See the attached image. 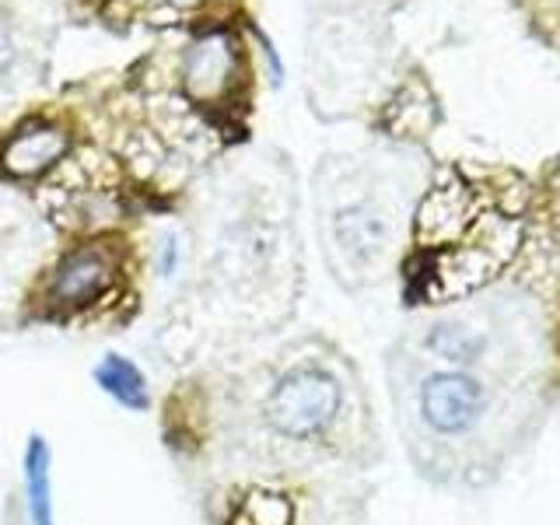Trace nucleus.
Here are the masks:
<instances>
[{
    "label": "nucleus",
    "mask_w": 560,
    "mask_h": 525,
    "mask_svg": "<svg viewBox=\"0 0 560 525\" xmlns=\"http://www.w3.org/2000/svg\"><path fill=\"white\" fill-rule=\"evenodd\" d=\"M95 382L105 396H113L119 407L127 410H137L144 413L151 407V389H148V378L144 372L122 354H105L98 364H95Z\"/></svg>",
    "instance_id": "8"
},
{
    "label": "nucleus",
    "mask_w": 560,
    "mask_h": 525,
    "mask_svg": "<svg viewBox=\"0 0 560 525\" xmlns=\"http://www.w3.org/2000/svg\"><path fill=\"white\" fill-rule=\"evenodd\" d=\"M14 60H18V46H14L11 35L0 28V81L8 78V70L14 67Z\"/></svg>",
    "instance_id": "9"
},
{
    "label": "nucleus",
    "mask_w": 560,
    "mask_h": 525,
    "mask_svg": "<svg viewBox=\"0 0 560 525\" xmlns=\"http://www.w3.org/2000/svg\"><path fill=\"white\" fill-rule=\"evenodd\" d=\"M256 417L291 463H347L368 469L382 459L368 389L340 347L312 340L270 368Z\"/></svg>",
    "instance_id": "2"
},
{
    "label": "nucleus",
    "mask_w": 560,
    "mask_h": 525,
    "mask_svg": "<svg viewBox=\"0 0 560 525\" xmlns=\"http://www.w3.org/2000/svg\"><path fill=\"white\" fill-rule=\"evenodd\" d=\"M122 270V256L116 245L88 242L70 249L49 280V302L67 312H81L109 298Z\"/></svg>",
    "instance_id": "4"
},
{
    "label": "nucleus",
    "mask_w": 560,
    "mask_h": 525,
    "mask_svg": "<svg viewBox=\"0 0 560 525\" xmlns=\"http://www.w3.org/2000/svg\"><path fill=\"white\" fill-rule=\"evenodd\" d=\"M385 378L417 477L445 490H487L529 455L560 402L553 368H452L396 340Z\"/></svg>",
    "instance_id": "1"
},
{
    "label": "nucleus",
    "mask_w": 560,
    "mask_h": 525,
    "mask_svg": "<svg viewBox=\"0 0 560 525\" xmlns=\"http://www.w3.org/2000/svg\"><path fill=\"white\" fill-rule=\"evenodd\" d=\"M22 477H25V508L32 525H57L52 515V452L43 434H32L22 455Z\"/></svg>",
    "instance_id": "7"
},
{
    "label": "nucleus",
    "mask_w": 560,
    "mask_h": 525,
    "mask_svg": "<svg viewBox=\"0 0 560 525\" xmlns=\"http://www.w3.org/2000/svg\"><path fill=\"white\" fill-rule=\"evenodd\" d=\"M518 249V214L480 203L469 189H434L417 210V259L407 273L413 305H459L483 291Z\"/></svg>",
    "instance_id": "3"
},
{
    "label": "nucleus",
    "mask_w": 560,
    "mask_h": 525,
    "mask_svg": "<svg viewBox=\"0 0 560 525\" xmlns=\"http://www.w3.org/2000/svg\"><path fill=\"white\" fill-rule=\"evenodd\" d=\"M235 70H238V52L232 39L214 32V35H203L200 43H192V49L186 52L183 84L197 102H214L232 88Z\"/></svg>",
    "instance_id": "5"
},
{
    "label": "nucleus",
    "mask_w": 560,
    "mask_h": 525,
    "mask_svg": "<svg viewBox=\"0 0 560 525\" xmlns=\"http://www.w3.org/2000/svg\"><path fill=\"white\" fill-rule=\"evenodd\" d=\"M67 148H70V137L60 127H32L8 140L0 162H4V168L18 175V179H32V175H43L49 165H57L67 154Z\"/></svg>",
    "instance_id": "6"
}]
</instances>
